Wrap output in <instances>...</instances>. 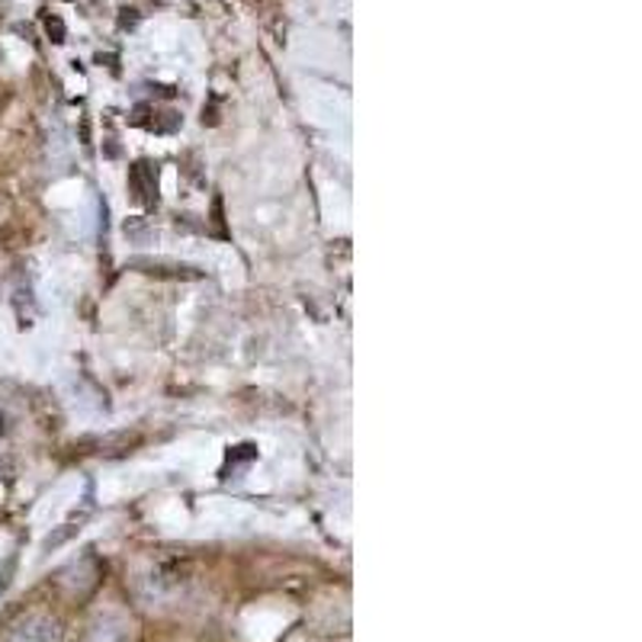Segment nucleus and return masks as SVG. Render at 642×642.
I'll return each mask as SVG.
<instances>
[{
  "label": "nucleus",
  "instance_id": "1",
  "mask_svg": "<svg viewBox=\"0 0 642 642\" xmlns=\"http://www.w3.org/2000/svg\"><path fill=\"white\" fill-rule=\"evenodd\" d=\"M7 642H59V623L52 617L32 613L27 620H20L10 633Z\"/></svg>",
  "mask_w": 642,
  "mask_h": 642
}]
</instances>
